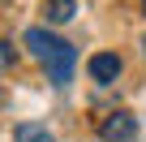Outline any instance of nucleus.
I'll return each instance as SVG.
<instances>
[{
    "instance_id": "1",
    "label": "nucleus",
    "mask_w": 146,
    "mask_h": 142,
    "mask_svg": "<svg viewBox=\"0 0 146 142\" xmlns=\"http://www.w3.org/2000/svg\"><path fill=\"white\" fill-rule=\"evenodd\" d=\"M26 47L47 65V78H52V86H64L69 78H73V65H78V52H73L64 39H56L52 30H39V26H30L26 30Z\"/></svg>"
},
{
    "instance_id": "2",
    "label": "nucleus",
    "mask_w": 146,
    "mask_h": 142,
    "mask_svg": "<svg viewBox=\"0 0 146 142\" xmlns=\"http://www.w3.org/2000/svg\"><path fill=\"white\" fill-rule=\"evenodd\" d=\"M99 138L103 142H133L137 138V116L133 112H112L99 121Z\"/></svg>"
},
{
    "instance_id": "3",
    "label": "nucleus",
    "mask_w": 146,
    "mask_h": 142,
    "mask_svg": "<svg viewBox=\"0 0 146 142\" xmlns=\"http://www.w3.org/2000/svg\"><path fill=\"white\" fill-rule=\"evenodd\" d=\"M90 78H95V82H116V78H120V56H116V52L90 56Z\"/></svg>"
},
{
    "instance_id": "4",
    "label": "nucleus",
    "mask_w": 146,
    "mask_h": 142,
    "mask_svg": "<svg viewBox=\"0 0 146 142\" xmlns=\"http://www.w3.org/2000/svg\"><path fill=\"white\" fill-rule=\"evenodd\" d=\"M13 142H56V133L47 125H39V121H26V125H17Z\"/></svg>"
},
{
    "instance_id": "5",
    "label": "nucleus",
    "mask_w": 146,
    "mask_h": 142,
    "mask_svg": "<svg viewBox=\"0 0 146 142\" xmlns=\"http://www.w3.org/2000/svg\"><path fill=\"white\" fill-rule=\"evenodd\" d=\"M43 13H47V22L60 26V22H69L73 13H78V0H47V9H43Z\"/></svg>"
},
{
    "instance_id": "6",
    "label": "nucleus",
    "mask_w": 146,
    "mask_h": 142,
    "mask_svg": "<svg viewBox=\"0 0 146 142\" xmlns=\"http://www.w3.org/2000/svg\"><path fill=\"white\" fill-rule=\"evenodd\" d=\"M13 65H17V52H13V43H9V39H0V73H9Z\"/></svg>"
},
{
    "instance_id": "7",
    "label": "nucleus",
    "mask_w": 146,
    "mask_h": 142,
    "mask_svg": "<svg viewBox=\"0 0 146 142\" xmlns=\"http://www.w3.org/2000/svg\"><path fill=\"white\" fill-rule=\"evenodd\" d=\"M142 13H146V0H142Z\"/></svg>"
}]
</instances>
